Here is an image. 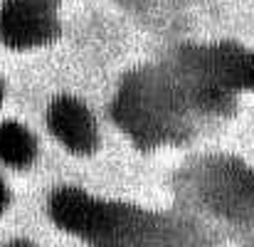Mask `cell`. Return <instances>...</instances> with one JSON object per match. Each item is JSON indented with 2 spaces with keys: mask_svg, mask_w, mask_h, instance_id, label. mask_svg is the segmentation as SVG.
I'll return each instance as SVG.
<instances>
[{
  "mask_svg": "<svg viewBox=\"0 0 254 247\" xmlns=\"http://www.w3.org/2000/svg\"><path fill=\"white\" fill-rule=\"evenodd\" d=\"M57 35L52 0H7L0 7V37L10 47H37Z\"/></svg>",
  "mask_w": 254,
  "mask_h": 247,
  "instance_id": "6da1fadb",
  "label": "cell"
},
{
  "mask_svg": "<svg viewBox=\"0 0 254 247\" xmlns=\"http://www.w3.org/2000/svg\"><path fill=\"white\" fill-rule=\"evenodd\" d=\"M47 124L50 131L57 136L60 144H64L74 154H89L96 149L99 134H96V121L91 111L86 109L74 96H60L50 104L47 111Z\"/></svg>",
  "mask_w": 254,
  "mask_h": 247,
  "instance_id": "7a4b0ae2",
  "label": "cell"
},
{
  "mask_svg": "<svg viewBox=\"0 0 254 247\" xmlns=\"http://www.w3.org/2000/svg\"><path fill=\"white\" fill-rule=\"evenodd\" d=\"M37 154V141L27 126L17 121L0 124V161L10 165H30Z\"/></svg>",
  "mask_w": 254,
  "mask_h": 247,
  "instance_id": "3957f363",
  "label": "cell"
},
{
  "mask_svg": "<svg viewBox=\"0 0 254 247\" xmlns=\"http://www.w3.org/2000/svg\"><path fill=\"white\" fill-rule=\"evenodd\" d=\"M242 86H252L254 89V52L247 55L245 60V75H242Z\"/></svg>",
  "mask_w": 254,
  "mask_h": 247,
  "instance_id": "277c9868",
  "label": "cell"
},
{
  "mask_svg": "<svg viewBox=\"0 0 254 247\" xmlns=\"http://www.w3.org/2000/svg\"><path fill=\"white\" fill-rule=\"evenodd\" d=\"M7 203H10V190H7V183L0 178V213L7 208Z\"/></svg>",
  "mask_w": 254,
  "mask_h": 247,
  "instance_id": "5b68a950",
  "label": "cell"
},
{
  "mask_svg": "<svg viewBox=\"0 0 254 247\" xmlns=\"http://www.w3.org/2000/svg\"><path fill=\"white\" fill-rule=\"evenodd\" d=\"M2 247H35L32 243H25V240H15V243H7V245Z\"/></svg>",
  "mask_w": 254,
  "mask_h": 247,
  "instance_id": "8992f818",
  "label": "cell"
},
{
  "mask_svg": "<svg viewBox=\"0 0 254 247\" xmlns=\"http://www.w3.org/2000/svg\"><path fill=\"white\" fill-rule=\"evenodd\" d=\"M0 99H2V84H0Z\"/></svg>",
  "mask_w": 254,
  "mask_h": 247,
  "instance_id": "52a82bcc",
  "label": "cell"
}]
</instances>
